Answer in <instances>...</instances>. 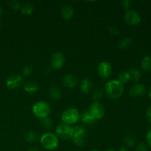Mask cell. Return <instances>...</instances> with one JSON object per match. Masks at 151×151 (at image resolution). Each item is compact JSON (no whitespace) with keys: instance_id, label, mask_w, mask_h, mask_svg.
<instances>
[{"instance_id":"obj_1","label":"cell","mask_w":151,"mask_h":151,"mask_svg":"<svg viewBox=\"0 0 151 151\" xmlns=\"http://www.w3.org/2000/svg\"><path fill=\"white\" fill-rule=\"evenodd\" d=\"M105 91L110 98L119 99L124 93V85L118 80H110L105 85Z\"/></svg>"},{"instance_id":"obj_2","label":"cell","mask_w":151,"mask_h":151,"mask_svg":"<svg viewBox=\"0 0 151 151\" xmlns=\"http://www.w3.org/2000/svg\"><path fill=\"white\" fill-rule=\"evenodd\" d=\"M40 144L45 150H54L58 147V138L52 133H44L40 138Z\"/></svg>"},{"instance_id":"obj_3","label":"cell","mask_w":151,"mask_h":151,"mask_svg":"<svg viewBox=\"0 0 151 151\" xmlns=\"http://www.w3.org/2000/svg\"><path fill=\"white\" fill-rule=\"evenodd\" d=\"M32 113L40 119L49 116L51 112L50 104L44 101H38L32 106Z\"/></svg>"},{"instance_id":"obj_4","label":"cell","mask_w":151,"mask_h":151,"mask_svg":"<svg viewBox=\"0 0 151 151\" xmlns=\"http://www.w3.org/2000/svg\"><path fill=\"white\" fill-rule=\"evenodd\" d=\"M61 120L63 123L67 124V125H73L77 123L81 119V114L79 111L74 108H70L62 113Z\"/></svg>"},{"instance_id":"obj_5","label":"cell","mask_w":151,"mask_h":151,"mask_svg":"<svg viewBox=\"0 0 151 151\" xmlns=\"http://www.w3.org/2000/svg\"><path fill=\"white\" fill-rule=\"evenodd\" d=\"M86 130L81 125H77L73 128V134H72V139L73 142L77 147H83L85 145L86 141Z\"/></svg>"},{"instance_id":"obj_6","label":"cell","mask_w":151,"mask_h":151,"mask_svg":"<svg viewBox=\"0 0 151 151\" xmlns=\"http://www.w3.org/2000/svg\"><path fill=\"white\" fill-rule=\"evenodd\" d=\"M73 134V128L67 124L62 123L55 128V135L61 139H69L72 138Z\"/></svg>"},{"instance_id":"obj_7","label":"cell","mask_w":151,"mask_h":151,"mask_svg":"<svg viewBox=\"0 0 151 151\" xmlns=\"http://www.w3.org/2000/svg\"><path fill=\"white\" fill-rule=\"evenodd\" d=\"M88 111L97 120V119H102L104 116L105 114H106V109H105L104 106L101 103H100L99 101H94L92 102L90 105Z\"/></svg>"},{"instance_id":"obj_8","label":"cell","mask_w":151,"mask_h":151,"mask_svg":"<svg viewBox=\"0 0 151 151\" xmlns=\"http://www.w3.org/2000/svg\"><path fill=\"white\" fill-rule=\"evenodd\" d=\"M124 19L126 24L131 26H137L141 22L139 13L134 10H128L124 15Z\"/></svg>"},{"instance_id":"obj_9","label":"cell","mask_w":151,"mask_h":151,"mask_svg":"<svg viewBox=\"0 0 151 151\" xmlns=\"http://www.w3.org/2000/svg\"><path fill=\"white\" fill-rule=\"evenodd\" d=\"M65 63V56L60 52H54L50 58V66L54 69H60Z\"/></svg>"},{"instance_id":"obj_10","label":"cell","mask_w":151,"mask_h":151,"mask_svg":"<svg viewBox=\"0 0 151 151\" xmlns=\"http://www.w3.org/2000/svg\"><path fill=\"white\" fill-rule=\"evenodd\" d=\"M112 73V66L107 61H102L97 66V74L100 78L106 79L111 76Z\"/></svg>"},{"instance_id":"obj_11","label":"cell","mask_w":151,"mask_h":151,"mask_svg":"<svg viewBox=\"0 0 151 151\" xmlns=\"http://www.w3.org/2000/svg\"><path fill=\"white\" fill-rule=\"evenodd\" d=\"M23 77L21 75H10L6 81V86L10 89H17L23 83Z\"/></svg>"},{"instance_id":"obj_12","label":"cell","mask_w":151,"mask_h":151,"mask_svg":"<svg viewBox=\"0 0 151 151\" xmlns=\"http://www.w3.org/2000/svg\"><path fill=\"white\" fill-rule=\"evenodd\" d=\"M78 83V78L73 74L66 75L62 79V83L66 88H73L77 86Z\"/></svg>"},{"instance_id":"obj_13","label":"cell","mask_w":151,"mask_h":151,"mask_svg":"<svg viewBox=\"0 0 151 151\" xmlns=\"http://www.w3.org/2000/svg\"><path fill=\"white\" fill-rule=\"evenodd\" d=\"M146 92V87L143 84H136L130 89V96L132 97H139L144 95Z\"/></svg>"},{"instance_id":"obj_14","label":"cell","mask_w":151,"mask_h":151,"mask_svg":"<svg viewBox=\"0 0 151 151\" xmlns=\"http://www.w3.org/2000/svg\"><path fill=\"white\" fill-rule=\"evenodd\" d=\"M93 86H94V84H93L92 81L89 78H83L80 83V90L83 94H89L92 91Z\"/></svg>"},{"instance_id":"obj_15","label":"cell","mask_w":151,"mask_h":151,"mask_svg":"<svg viewBox=\"0 0 151 151\" xmlns=\"http://www.w3.org/2000/svg\"><path fill=\"white\" fill-rule=\"evenodd\" d=\"M24 90L25 92H27V94H35V93L38 90V85L35 81H29L24 84Z\"/></svg>"},{"instance_id":"obj_16","label":"cell","mask_w":151,"mask_h":151,"mask_svg":"<svg viewBox=\"0 0 151 151\" xmlns=\"http://www.w3.org/2000/svg\"><path fill=\"white\" fill-rule=\"evenodd\" d=\"M75 14L74 9L69 5H65L61 8V16L65 20H70Z\"/></svg>"},{"instance_id":"obj_17","label":"cell","mask_w":151,"mask_h":151,"mask_svg":"<svg viewBox=\"0 0 151 151\" xmlns=\"http://www.w3.org/2000/svg\"><path fill=\"white\" fill-rule=\"evenodd\" d=\"M81 121L86 125H91L95 122L96 119H94V116L90 114L88 111H86L82 114L81 116Z\"/></svg>"},{"instance_id":"obj_18","label":"cell","mask_w":151,"mask_h":151,"mask_svg":"<svg viewBox=\"0 0 151 151\" xmlns=\"http://www.w3.org/2000/svg\"><path fill=\"white\" fill-rule=\"evenodd\" d=\"M128 72L130 75V80L133 82H138L141 79L142 75L139 69L136 68H131L128 69Z\"/></svg>"},{"instance_id":"obj_19","label":"cell","mask_w":151,"mask_h":151,"mask_svg":"<svg viewBox=\"0 0 151 151\" xmlns=\"http://www.w3.org/2000/svg\"><path fill=\"white\" fill-rule=\"evenodd\" d=\"M61 91L58 87H50L49 89V96L54 100H58L61 98Z\"/></svg>"},{"instance_id":"obj_20","label":"cell","mask_w":151,"mask_h":151,"mask_svg":"<svg viewBox=\"0 0 151 151\" xmlns=\"http://www.w3.org/2000/svg\"><path fill=\"white\" fill-rule=\"evenodd\" d=\"M141 67L145 72H151V57L145 56L141 60Z\"/></svg>"},{"instance_id":"obj_21","label":"cell","mask_w":151,"mask_h":151,"mask_svg":"<svg viewBox=\"0 0 151 151\" xmlns=\"http://www.w3.org/2000/svg\"><path fill=\"white\" fill-rule=\"evenodd\" d=\"M34 7L32 4L29 2H27L24 4L21 7V13L24 16H29L33 13Z\"/></svg>"},{"instance_id":"obj_22","label":"cell","mask_w":151,"mask_h":151,"mask_svg":"<svg viewBox=\"0 0 151 151\" xmlns=\"http://www.w3.org/2000/svg\"><path fill=\"white\" fill-rule=\"evenodd\" d=\"M103 94H104V90L101 87H97L94 88V90H92V94H91L93 102L98 101L103 97Z\"/></svg>"},{"instance_id":"obj_23","label":"cell","mask_w":151,"mask_h":151,"mask_svg":"<svg viewBox=\"0 0 151 151\" xmlns=\"http://www.w3.org/2000/svg\"><path fill=\"white\" fill-rule=\"evenodd\" d=\"M133 41L130 38H125L119 41L118 47L120 50H128L132 46Z\"/></svg>"},{"instance_id":"obj_24","label":"cell","mask_w":151,"mask_h":151,"mask_svg":"<svg viewBox=\"0 0 151 151\" xmlns=\"http://www.w3.org/2000/svg\"><path fill=\"white\" fill-rule=\"evenodd\" d=\"M24 139L28 143H34L38 139V134L33 131H29L25 134Z\"/></svg>"},{"instance_id":"obj_25","label":"cell","mask_w":151,"mask_h":151,"mask_svg":"<svg viewBox=\"0 0 151 151\" xmlns=\"http://www.w3.org/2000/svg\"><path fill=\"white\" fill-rule=\"evenodd\" d=\"M123 142L127 148H131V147H133L135 145L136 140L133 137H131V136L127 135L124 137Z\"/></svg>"},{"instance_id":"obj_26","label":"cell","mask_w":151,"mask_h":151,"mask_svg":"<svg viewBox=\"0 0 151 151\" xmlns=\"http://www.w3.org/2000/svg\"><path fill=\"white\" fill-rule=\"evenodd\" d=\"M118 81L124 84H126L129 82L131 80H130V75L128 74V71H124V72H122L119 73V76H118Z\"/></svg>"},{"instance_id":"obj_27","label":"cell","mask_w":151,"mask_h":151,"mask_svg":"<svg viewBox=\"0 0 151 151\" xmlns=\"http://www.w3.org/2000/svg\"><path fill=\"white\" fill-rule=\"evenodd\" d=\"M41 123L43 128H46V129H49V128H50L52 126V120L49 116L41 119Z\"/></svg>"},{"instance_id":"obj_28","label":"cell","mask_w":151,"mask_h":151,"mask_svg":"<svg viewBox=\"0 0 151 151\" xmlns=\"http://www.w3.org/2000/svg\"><path fill=\"white\" fill-rule=\"evenodd\" d=\"M32 69L29 66H25L22 68L21 71V75L22 77H28L32 74Z\"/></svg>"},{"instance_id":"obj_29","label":"cell","mask_w":151,"mask_h":151,"mask_svg":"<svg viewBox=\"0 0 151 151\" xmlns=\"http://www.w3.org/2000/svg\"><path fill=\"white\" fill-rule=\"evenodd\" d=\"M9 5H10V7H11L12 9H13V10H19V9H21V7H22L21 3L18 1H10V4H9Z\"/></svg>"},{"instance_id":"obj_30","label":"cell","mask_w":151,"mask_h":151,"mask_svg":"<svg viewBox=\"0 0 151 151\" xmlns=\"http://www.w3.org/2000/svg\"><path fill=\"white\" fill-rule=\"evenodd\" d=\"M136 151H148V149L144 142H139L136 147Z\"/></svg>"},{"instance_id":"obj_31","label":"cell","mask_w":151,"mask_h":151,"mask_svg":"<svg viewBox=\"0 0 151 151\" xmlns=\"http://www.w3.org/2000/svg\"><path fill=\"white\" fill-rule=\"evenodd\" d=\"M132 2L130 0H123L121 1V5L123 8L127 9V10H130V7H131Z\"/></svg>"},{"instance_id":"obj_32","label":"cell","mask_w":151,"mask_h":151,"mask_svg":"<svg viewBox=\"0 0 151 151\" xmlns=\"http://www.w3.org/2000/svg\"><path fill=\"white\" fill-rule=\"evenodd\" d=\"M109 32H110L111 35H114V36H118L120 34V31L118 28L115 27H111L109 28Z\"/></svg>"},{"instance_id":"obj_33","label":"cell","mask_w":151,"mask_h":151,"mask_svg":"<svg viewBox=\"0 0 151 151\" xmlns=\"http://www.w3.org/2000/svg\"><path fill=\"white\" fill-rule=\"evenodd\" d=\"M146 116H147V118L149 120V122H151V106L147 108V111H146Z\"/></svg>"},{"instance_id":"obj_34","label":"cell","mask_w":151,"mask_h":151,"mask_svg":"<svg viewBox=\"0 0 151 151\" xmlns=\"http://www.w3.org/2000/svg\"><path fill=\"white\" fill-rule=\"evenodd\" d=\"M147 141L148 143L149 146L151 147V128L148 131L147 134Z\"/></svg>"},{"instance_id":"obj_35","label":"cell","mask_w":151,"mask_h":151,"mask_svg":"<svg viewBox=\"0 0 151 151\" xmlns=\"http://www.w3.org/2000/svg\"><path fill=\"white\" fill-rule=\"evenodd\" d=\"M27 151H41L39 149L36 148V147H30V148L28 149Z\"/></svg>"},{"instance_id":"obj_36","label":"cell","mask_w":151,"mask_h":151,"mask_svg":"<svg viewBox=\"0 0 151 151\" xmlns=\"http://www.w3.org/2000/svg\"><path fill=\"white\" fill-rule=\"evenodd\" d=\"M119 151H129V150L126 147H122L119 149Z\"/></svg>"},{"instance_id":"obj_37","label":"cell","mask_w":151,"mask_h":151,"mask_svg":"<svg viewBox=\"0 0 151 151\" xmlns=\"http://www.w3.org/2000/svg\"><path fill=\"white\" fill-rule=\"evenodd\" d=\"M149 96H150V97L151 98V86L150 88V91H149Z\"/></svg>"},{"instance_id":"obj_38","label":"cell","mask_w":151,"mask_h":151,"mask_svg":"<svg viewBox=\"0 0 151 151\" xmlns=\"http://www.w3.org/2000/svg\"><path fill=\"white\" fill-rule=\"evenodd\" d=\"M1 27H2V23H1V22L0 21V29H1Z\"/></svg>"},{"instance_id":"obj_39","label":"cell","mask_w":151,"mask_h":151,"mask_svg":"<svg viewBox=\"0 0 151 151\" xmlns=\"http://www.w3.org/2000/svg\"><path fill=\"white\" fill-rule=\"evenodd\" d=\"M106 151H116V150H113V149H108V150H106Z\"/></svg>"},{"instance_id":"obj_40","label":"cell","mask_w":151,"mask_h":151,"mask_svg":"<svg viewBox=\"0 0 151 151\" xmlns=\"http://www.w3.org/2000/svg\"><path fill=\"white\" fill-rule=\"evenodd\" d=\"M90 151H100L99 150H97V149H91Z\"/></svg>"},{"instance_id":"obj_41","label":"cell","mask_w":151,"mask_h":151,"mask_svg":"<svg viewBox=\"0 0 151 151\" xmlns=\"http://www.w3.org/2000/svg\"><path fill=\"white\" fill-rule=\"evenodd\" d=\"M1 11H2V9H1V5H0V15L1 14Z\"/></svg>"}]
</instances>
